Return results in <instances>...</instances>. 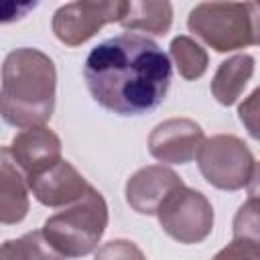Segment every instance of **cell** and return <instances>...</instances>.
Instances as JSON below:
<instances>
[{
  "label": "cell",
  "mask_w": 260,
  "mask_h": 260,
  "mask_svg": "<svg viewBox=\"0 0 260 260\" xmlns=\"http://www.w3.org/2000/svg\"><path fill=\"white\" fill-rule=\"evenodd\" d=\"M8 154L26 179L61 158V138L47 126L24 128L12 138Z\"/></svg>",
  "instance_id": "8fae6325"
},
{
  "label": "cell",
  "mask_w": 260,
  "mask_h": 260,
  "mask_svg": "<svg viewBox=\"0 0 260 260\" xmlns=\"http://www.w3.org/2000/svg\"><path fill=\"white\" fill-rule=\"evenodd\" d=\"M108 228V205L93 187L67 209L51 215L43 223L45 240L63 258H81L91 254Z\"/></svg>",
  "instance_id": "3957f363"
},
{
  "label": "cell",
  "mask_w": 260,
  "mask_h": 260,
  "mask_svg": "<svg viewBox=\"0 0 260 260\" xmlns=\"http://www.w3.org/2000/svg\"><path fill=\"white\" fill-rule=\"evenodd\" d=\"M83 77L100 106L120 116H140L162 104L173 67L152 39L124 32L89 51Z\"/></svg>",
  "instance_id": "6da1fadb"
},
{
  "label": "cell",
  "mask_w": 260,
  "mask_h": 260,
  "mask_svg": "<svg viewBox=\"0 0 260 260\" xmlns=\"http://www.w3.org/2000/svg\"><path fill=\"white\" fill-rule=\"evenodd\" d=\"M183 179L169 167L148 165L138 169L126 181V201L140 215H154L160 203L179 187Z\"/></svg>",
  "instance_id": "30bf717a"
},
{
  "label": "cell",
  "mask_w": 260,
  "mask_h": 260,
  "mask_svg": "<svg viewBox=\"0 0 260 260\" xmlns=\"http://www.w3.org/2000/svg\"><path fill=\"white\" fill-rule=\"evenodd\" d=\"M234 240L258 242V199L252 195L236 213L234 219Z\"/></svg>",
  "instance_id": "e0dca14e"
},
{
  "label": "cell",
  "mask_w": 260,
  "mask_h": 260,
  "mask_svg": "<svg viewBox=\"0 0 260 260\" xmlns=\"http://www.w3.org/2000/svg\"><path fill=\"white\" fill-rule=\"evenodd\" d=\"M171 57L183 79H199L207 71L209 57L205 49L187 35H179L171 41Z\"/></svg>",
  "instance_id": "2e32d148"
},
{
  "label": "cell",
  "mask_w": 260,
  "mask_h": 260,
  "mask_svg": "<svg viewBox=\"0 0 260 260\" xmlns=\"http://www.w3.org/2000/svg\"><path fill=\"white\" fill-rule=\"evenodd\" d=\"M195 158L203 179L215 189L240 191L256 179V158L244 140L234 134L205 138Z\"/></svg>",
  "instance_id": "5b68a950"
},
{
  "label": "cell",
  "mask_w": 260,
  "mask_h": 260,
  "mask_svg": "<svg viewBox=\"0 0 260 260\" xmlns=\"http://www.w3.org/2000/svg\"><path fill=\"white\" fill-rule=\"evenodd\" d=\"M0 260H65L43 236L41 230L28 232L0 246Z\"/></svg>",
  "instance_id": "9a60e30c"
},
{
  "label": "cell",
  "mask_w": 260,
  "mask_h": 260,
  "mask_svg": "<svg viewBox=\"0 0 260 260\" xmlns=\"http://www.w3.org/2000/svg\"><path fill=\"white\" fill-rule=\"evenodd\" d=\"M126 0H79L63 4L53 14V32L67 47L89 41L104 24L120 22Z\"/></svg>",
  "instance_id": "52a82bcc"
},
{
  "label": "cell",
  "mask_w": 260,
  "mask_h": 260,
  "mask_svg": "<svg viewBox=\"0 0 260 260\" xmlns=\"http://www.w3.org/2000/svg\"><path fill=\"white\" fill-rule=\"evenodd\" d=\"M26 185L35 199L47 207H65L81 199L91 187L85 177L69 162L59 158L57 162L26 177Z\"/></svg>",
  "instance_id": "9c48e42d"
},
{
  "label": "cell",
  "mask_w": 260,
  "mask_h": 260,
  "mask_svg": "<svg viewBox=\"0 0 260 260\" xmlns=\"http://www.w3.org/2000/svg\"><path fill=\"white\" fill-rule=\"evenodd\" d=\"M35 6L37 2H0V24L26 16Z\"/></svg>",
  "instance_id": "44dd1931"
},
{
  "label": "cell",
  "mask_w": 260,
  "mask_h": 260,
  "mask_svg": "<svg viewBox=\"0 0 260 260\" xmlns=\"http://www.w3.org/2000/svg\"><path fill=\"white\" fill-rule=\"evenodd\" d=\"M57 69L49 55L20 47L2 63L0 116L14 128L45 126L55 110Z\"/></svg>",
  "instance_id": "7a4b0ae2"
},
{
  "label": "cell",
  "mask_w": 260,
  "mask_h": 260,
  "mask_svg": "<svg viewBox=\"0 0 260 260\" xmlns=\"http://www.w3.org/2000/svg\"><path fill=\"white\" fill-rule=\"evenodd\" d=\"M93 260H146L144 252L130 240H112L98 248Z\"/></svg>",
  "instance_id": "ac0fdd59"
},
{
  "label": "cell",
  "mask_w": 260,
  "mask_h": 260,
  "mask_svg": "<svg viewBox=\"0 0 260 260\" xmlns=\"http://www.w3.org/2000/svg\"><path fill=\"white\" fill-rule=\"evenodd\" d=\"M120 24L128 30H142L150 35H165L173 24V6L171 2H156V0H126L124 16Z\"/></svg>",
  "instance_id": "5bb4252c"
},
{
  "label": "cell",
  "mask_w": 260,
  "mask_h": 260,
  "mask_svg": "<svg viewBox=\"0 0 260 260\" xmlns=\"http://www.w3.org/2000/svg\"><path fill=\"white\" fill-rule=\"evenodd\" d=\"M189 30L217 53L258 43L256 2H201L187 18Z\"/></svg>",
  "instance_id": "277c9868"
},
{
  "label": "cell",
  "mask_w": 260,
  "mask_h": 260,
  "mask_svg": "<svg viewBox=\"0 0 260 260\" xmlns=\"http://www.w3.org/2000/svg\"><path fill=\"white\" fill-rule=\"evenodd\" d=\"M167 236L181 244H199L213 230V207L209 199L191 187L175 189L154 213Z\"/></svg>",
  "instance_id": "8992f818"
},
{
  "label": "cell",
  "mask_w": 260,
  "mask_h": 260,
  "mask_svg": "<svg viewBox=\"0 0 260 260\" xmlns=\"http://www.w3.org/2000/svg\"><path fill=\"white\" fill-rule=\"evenodd\" d=\"M254 75V57L252 55H234L219 63L213 79L211 93L221 106H232L244 93L250 77Z\"/></svg>",
  "instance_id": "4fadbf2b"
},
{
  "label": "cell",
  "mask_w": 260,
  "mask_h": 260,
  "mask_svg": "<svg viewBox=\"0 0 260 260\" xmlns=\"http://www.w3.org/2000/svg\"><path fill=\"white\" fill-rule=\"evenodd\" d=\"M8 150H0V223H20L28 213V189Z\"/></svg>",
  "instance_id": "7c38bea8"
},
{
  "label": "cell",
  "mask_w": 260,
  "mask_h": 260,
  "mask_svg": "<svg viewBox=\"0 0 260 260\" xmlns=\"http://www.w3.org/2000/svg\"><path fill=\"white\" fill-rule=\"evenodd\" d=\"M211 260H260V244L248 240H232Z\"/></svg>",
  "instance_id": "d6986e66"
},
{
  "label": "cell",
  "mask_w": 260,
  "mask_h": 260,
  "mask_svg": "<svg viewBox=\"0 0 260 260\" xmlns=\"http://www.w3.org/2000/svg\"><path fill=\"white\" fill-rule=\"evenodd\" d=\"M258 95H260V91L254 89L252 95L238 110L240 112V120L246 124V128L252 134V138H258V124H256V118H258Z\"/></svg>",
  "instance_id": "ffe728a7"
},
{
  "label": "cell",
  "mask_w": 260,
  "mask_h": 260,
  "mask_svg": "<svg viewBox=\"0 0 260 260\" xmlns=\"http://www.w3.org/2000/svg\"><path fill=\"white\" fill-rule=\"evenodd\" d=\"M205 134L191 118H169L156 124L148 136V150L158 162L185 165L197 156Z\"/></svg>",
  "instance_id": "ba28073f"
}]
</instances>
